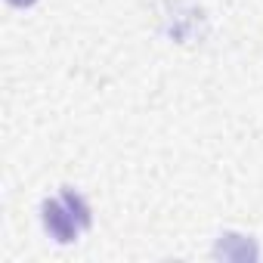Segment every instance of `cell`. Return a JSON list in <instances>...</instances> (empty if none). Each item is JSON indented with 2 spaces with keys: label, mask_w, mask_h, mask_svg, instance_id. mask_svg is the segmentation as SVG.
<instances>
[{
  "label": "cell",
  "mask_w": 263,
  "mask_h": 263,
  "mask_svg": "<svg viewBox=\"0 0 263 263\" xmlns=\"http://www.w3.org/2000/svg\"><path fill=\"white\" fill-rule=\"evenodd\" d=\"M41 220H44V229L50 232V238H56L59 245H71V241L84 232L81 220L74 217V211L65 204L62 195L41 201Z\"/></svg>",
  "instance_id": "1"
},
{
  "label": "cell",
  "mask_w": 263,
  "mask_h": 263,
  "mask_svg": "<svg viewBox=\"0 0 263 263\" xmlns=\"http://www.w3.org/2000/svg\"><path fill=\"white\" fill-rule=\"evenodd\" d=\"M217 260H232V263H248L260 257V248L251 235H238V232H223L211 251Z\"/></svg>",
  "instance_id": "2"
},
{
  "label": "cell",
  "mask_w": 263,
  "mask_h": 263,
  "mask_svg": "<svg viewBox=\"0 0 263 263\" xmlns=\"http://www.w3.org/2000/svg\"><path fill=\"white\" fill-rule=\"evenodd\" d=\"M62 198H65V204L74 211V217L81 220V226H84V229H90V223H93V211H90L87 198H84L81 192H74L71 186H65V189H62Z\"/></svg>",
  "instance_id": "3"
},
{
  "label": "cell",
  "mask_w": 263,
  "mask_h": 263,
  "mask_svg": "<svg viewBox=\"0 0 263 263\" xmlns=\"http://www.w3.org/2000/svg\"><path fill=\"white\" fill-rule=\"evenodd\" d=\"M10 7H16V10H28V7H34L37 0H7Z\"/></svg>",
  "instance_id": "4"
}]
</instances>
